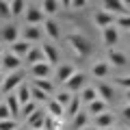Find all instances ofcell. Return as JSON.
Masks as SVG:
<instances>
[{"label": "cell", "instance_id": "42", "mask_svg": "<svg viewBox=\"0 0 130 130\" xmlns=\"http://www.w3.org/2000/svg\"><path fill=\"white\" fill-rule=\"evenodd\" d=\"M121 115H124L126 121H130V104H126V106L121 108Z\"/></svg>", "mask_w": 130, "mask_h": 130}, {"label": "cell", "instance_id": "43", "mask_svg": "<svg viewBox=\"0 0 130 130\" xmlns=\"http://www.w3.org/2000/svg\"><path fill=\"white\" fill-rule=\"evenodd\" d=\"M126 100H128V104H130V91H126Z\"/></svg>", "mask_w": 130, "mask_h": 130}, {"label": "cell", "instance_id": "25", "mask_svg": "<svg viewBox=\"0 0 130 130\" xmlns=\"http://www.w3.org/2000/svg\"><path fill=\"white\" fill-rule=\"evenodd\" d=\"M98 98H100V95H98V89H95V87H85L83 91H80V100H83L87 106H89L91 102H95Z\"/></svg>", "mask_w": 130, "mask_h": 130}, {"label": "cell", "instance_id": "22", "mask_svg": "<svg viewBox=\"0 0 130 130\" xmlns=\"http://www.w3.org/2000/svg\"><path fill=\"white\" fill-rule=\"evenodd\" d=\"M108 70H111V63H108V61H98V63H93L91 74L95 76V78H104V76L108 74Z\"/></svg>", "mask_w": 130, "mask_h": 130}, {"label": "cell", "instance_id": "30", "mask_svg": "<svg viewBox=\"0 0 130 130\" xmlns=\"http://www.w3.org/2000/svg\"><path fill=\"white\" fill-rule=\"evenodd\" d=\"M106 106H108V104L104 102V100H100V98H98L95 102L89 104V113H93V115L98 117V115H102V113H106Z\"/></svg>", "mask_w": 130, "mask_h": 130}, {"label": "cell", "instance_id": "3", "mask_svg": "<svg viewBox=\"0 0 130 130\" xmlns=\"http://www.w3.org/2000/svg\"><path fill=\"white\" fill-rule=\"evenodd\" d=\"M24 85V72L20 70V72H13V74H9V76H5V83H2V87H0V91L5 93V95H9L13 89H20Z\"/></svg>", "mask_w": 130, "mask_h": 130}, {"label": "cell", "instance_id": "5", "mask_svg": "<svg viewBox=\"0 0 130 130\" xmlns=\"http://www.w3.org/2000/svg\"><path fill=\"white\" fill-rule=\"evenodd\" d=\"M85 83H87V74L85 72H76L67 83H65V91L70 93H80L85 89Z\"/></svg>", "mask_w": 130, "mask_h": 130}, {"label": "cell", "instance_id": "44", "mask_svg": "<svg viewBox=\"0 0 130 130\" xmlns=\"http://www.w3.org/2000/svg\"><path fill=\"white\" fill-rule=\"evenodd\" d=\"M2 83H5V76H2V74H0V87H2Z\"/></svg>", "mask_w": 130, "mask_h": 130}, {"label": "cell", "instance_id": "14", "mask_svg": "<svg viewBox=\"0 0 130 130\" xmlns=\"http://www.w3.org/2000/svg\"><path fill=\"white\" fill-rule=\"evenodd\" d=\"M95 89H98V95H100V100H104L106 104H111V102H113L115 91H113L111 85H106V83H98V85H95Z\"/></svg>", "mask_w": 130, "mask_h": 130}, {"label": "cell", "instance_id": "18", "mask_svg": "<svg viewBox=\"0 0 130 130\" xmlns=\"http://www.w3.org/2000/svg\"><path fill=\"white\" fill-rule=\"evenodd\" d=\"M32 50V43L24 41V39H20V41H15L13 46H11V52H13L15 56H20V59H26V54Z\"/></svg>", "mask_w": 130, "mask_h": 130}, {"label": "cell", "instance_id": "15", "mask_svg": "<svg viewBox=\"0 0 130 130\" xmlns=\"http://www.w3.org/2000/svg\"><path fill=\"white\" fill-rule=\"evenodd\" d=\"M43 32H46L52 41H59V39H61V28H59V24H56L54 20H50V18H48L46 24H43Z\"/></svg>", "mask_w": 130, "mask_h": 130}, {"label": "cell", "instance_id": "1", "mask_svg": "<svg viewBox=\"0 0 130 130\" xmlns=\"http://www.w3.org/2000/svg\"><path fill=\"white\" fill-rule=\"evenodd\" d=\"M65 41L70 43V48L80 56V59L87 56V54H91V43H89V39L85 37V35H80V32H72V35H67Z\"/></svg>", "mask_w": 130, "mask_h": 130}, {"label": "cell", "instance_id": "8", "mask_svg": "<svg viewBox=\"0 0 130 130\" xmlns=\"http://www.w3.org/2000/svg\"><path fill=\"white\" fill-rule=\"evenodd\" d=\"M46 115H48V111L39 108L37 113H32V115L26 119V124H24V126H28L30 130H43V121H46Z\"/></svg>", "mask_w": 130, "mask_h": 130}, {"label": "cell", "instance_id": "27", "mask_svg": "<svg viewBox=\"0 0 130 130\" xmlns=\"http://www.w3.org/2000/svg\"><path fill=\"white\" fill-rule=\"evenodd\" d=\"M15 95H18V100H20V104H28V102H32V93H30V87L28 85H22V87L15 91Z\"/></svg>", "mask_w": 130, "mask_h": 130}, {"label": "cell", "instance_id": "40", "mask_svg": "<svg viewBox=\"0 0 130 130\" xmlns=\"http://www.w3.org/2000/svg\"><path fill=\"white\" fill-rule=\"evenodd\" d=\"M117 85L130 91V76H121V78H117Z\"/></svg>", "mask_w": 130, "mask_h": 130}, {"label": "cell", "instance_id": "28", "mask_svg": "<svg viewBox=\"0 0 130 130\" xmlns=\"http://www.w3.org/2000/svg\"><path fill=\"white\" fill-rule=\"evenodd\" d=\"M61 5H63V2H56V0H43L39 7H41V11H43L46 15H54L56 11L61 9Z\"/></svg>", "mask_w": 130, "mask_h": 130}, {"label": "cell", "instance_id": "10", "mask_svg": "<svg viewBox=\"0 0 130 130\" xmlns=\"http://www.w3.org/2000/svg\"><path fill=\"white\" fill-rule=\"evenodd\" d=\"M30 74H32V80H37V78H50L52 74V65L50 63H37V65H32L30 67Z\"/></svg>", "mask_w": 130, "mask_h": 130}, {"label": "cell", "instance_id": "11", "mask_svg": "<svg viewBox=\"0 0 130 130\" xmlns=\"http://www.w3.org/2000/svg\"><path fill=\"white\" fill-rule=\"evenodd\" d=\"M74 74H76V70H74V65H72V63H61L59 67H56V74L54 76H56L59 83H67Z\"/></svg>", "mask_w": 130, "mask_h": 130}, {"label": "cell", "instance_id": "47", "mask_svg": "<svg viewBox=\"0 0 130 130\" xmlns=\"http://www.w3.org/2000/svg\"><path fill=\"white\" fill-rule=\"evenodd\" d=\"M85 130H95V128H85Z\"/></svg>", "mask_w": 130, "mask_h": 130}, {"label": "cell", "instance_id": "26", "mask_svg": "<svg viewBox=\"0 0 130 130\" xmlns=\"http://www.w3.org/2000/svg\"><path fill=\"white\" fill-rule=\"evenodd\" d=\"M32 87H37V89H41L43 93H54V83H52L50 78H37V80H32Z\"/></svg>", "mask_w": 130, "mask_h": 130}, {"label": "cell", "instance_id": "21", "mask_svg": "<svg viewBox=\"0 0 130 130\" xmlns=\"http://www.w3.org/2000/svg\"><path fill=\"white\" fill-rule=\"evenodd\" d=\"M24 61H26L30 67H32V65H37V63H43V61H46V56H43V50H41V48H32V50L26 54V59H24Z\"/></svg>", "mask_w": 130, "mask_h": 130}, {"label": "cell", "instance_id": "46", "mask_svg": "<svg viewBox=\"0 0 130 130\" xmlns=\"http://www.w3.org/2000/svg\"><path fill=\"white\" fill-rule=\"evenodd\" d=\"M0 70H2V56H0Z\"/></svg>", "mask_w": 130, "mask_h": 130}, {"label": "cell", "instance_id": "24", "mask_svg": "<svg viewBox=\"0 0 130 130\" xmlns=\"http://www.w3.org/2000/svg\"><path fill=\"white\" fill-rule=\"evenodd\" d=\"M80 104H83L80 95H74V98H72V102H70V106L65 108V117H72V119H74V117L80 113Z\"/></svg>", "mask_w": 130, "mask_h": 130}, {"label": "cell", "instance_id": "37", "mask_svg": "<svg viewBox=\"0 0 130 130\" xmlns=\"http://www.w3.org/2000/svg\"><path fill=\"white\" fill-rule=\"evenodd\" d=\"M7 119H13V115H11L9 106L5 102H0V121H7Z\"/></svg>", "mask_w": 130, "mask_h": 130}, {"label": "cell", "instance_id": "32", "mask_svg": "<svg viewBox=\"0 0 130 130\" xmlns=\"http://www.w3.org/2000/svg\"><path fill=\"white\" fill-rule=\"evenodd\" d=\"M30 93H32V102H50V95H48V93H43L41 89H37V87H30Z\"/></svg>", "mask_w": 130, "mask_h": 130}, {"label": "cell", "instance_id": "4", "mask_svg": "<svg viewBox=\"0 0 130 130\" xmlns=\"http://www.w3.org/2000/svg\"><path fill=\"white\" fill-rule=\"evenodd\" d=\"M102 9L108 11V13H113V15H117V18L130 13L128 5H126V2H121V0H104V2H102Z\"/></svg>", "mask_w": 130, "mask_h": 130}, {"label": "cell", "instance_id": "20", "mask_svg": "<svg viewBox=\"0 0 130 130\" xmlns=\"http://www.w3.org/2000/svg\"><path fill=\"white\" fill-rule=\"evenodd\" d=\"M113 121H115L113 113H102V115H98V117H95V128H98V130L113 128Z\"/></svg>", "mask_w": 130, "mask_h": 130}, {"label": "cell", "instance_id": "23", "mask_svg": "<svg viewBox=\"0 0 130 130\" xmlns=\"http://www.w3.org/2000/svg\"><path fill=\"white\" fill-rule=\"evenodd\" d=\"M46 111H48V115L56 117V119H63V117H65V108L61 106L56 100H50V102L46 104Z\"/></svg>", "mask_w": 130, "mask_h": 130}, {"label": "cell", "instance_id": "7", "mask_svg": "<svg viewBox=\"0 0 130 130\" xmlns=\"http://www.w3.org/2000/svg\"><path fill=\"white\" fill-rule=\"evenodd\" d=\"M93 22H95V26H100V28L104 30V28L113 26V24L117 22V15H113V13H108V11L100 9V11L95 13V18H93Z\"/></svg>", "mask_w": 130, "mask_h": 130}, {"label": "cell", "instance_id": "36", "mask_svg": "<svg viewBox=\"0 0 130 130\" xmlns=\"http://www.w3.org/2000/svg\"><path fill=\"white\" fill-rule=\"evenodd\" d=\"M0 18H5V20L13 18V15H11V2H7V0H0Z\"/></svg>", "mask_w": 130, "mask_h": 130}, {"label": "cell", "instance_id": "50", "mask_svg": "<svg viewBox=\"0 0 130 130\" xmlns=\"http://www.w3.org/2000/svg\"><path fill=\"white\" fill-rule=\"evenodd\" d=\"M106 130H113V128H106Z\"/></svg>", "mask_w": 130, "mask_h": 130}, {"label": "cell", "instance_id": "31", "mask_svg": "<svg viewBox=\"0 0 130 130\" xmlns=\"http://www.w3.org/2000/svg\"><path fill=\"white\" fill-rule=\"evenodd\" d=\"M87 121H89V113H78V115L72 119V126L76 130H85L87 128Z\"/></svg>", "mask_w": 130, "mask_h": 130}, {"label": "cell", "instance_id": "17", "mask_svg": "<svg viewBox=\"0 0 130 130\" xmlns=\"http://www.w3.org/2000/svg\"><path fill=\"white\" fill-rule=\"evenodd\" d=\"M106 61L111 65H115V67H124L126 63H128V56L124 54V52H119V50H108V56H106Z\"/></svg>", "mask_w": 130, "mask_h": 130}, {"label": "cell", "instance_id": "33", "mask_svg": "<svg viewBox=\"0 0 130 130\" xmlns=\"http://www.w3.org/2000/svg\"><path fill=\"white\" fill-rule=\"evenodd\" d=\"M72 98H74V95H72L70 91H59V93L54 95V100H56L63 108H67V106H70V102H72Z\"/></svg>", "mask_w": 130, "mask_h": 130}, {"label": "cell", "instance_id": "13", "mask_svg": "<svg viewBox=\"0 0 130 130\" xmlns=\"http://www.w3.org/2000/svg\"><path fill=\"white\" fill-rule=\"evenodd\" d=\"M41 37H43V32H41L39 26H24V30H22V39L24 41L35 43V41H39Z\"/></svg>", "mask_w": 130, "mask_h": 130}, {"label": "cell", "instance_id": "39", "mask_svg": "<svg viewBox=\"0 0 130 130\" xmlns=\"http://www.w3.org/2000/svg\"><path fill=\"white\" fill-rule=\"evenodd\" d=\"M117 26H121V28H126V30L130 32V13L128 15H121V18H117Z\"/></svg>", "mask_w": 130, "mask_h": 130}, {"label": "cell", "instance_id": "9", "mask_svg": "<svg viewBox=\"0 0 130 130\" xmlns=\"http://www.w3.org/2000/svg\"><path fill=\"white\" fill-rule=\"evenodd\" d=\"M20 65H22V59H20V56H15L13 52H5V56H2V67H5L9 74L20 72Z\"/></svg>", "mask_w": 130, "mask_h": 130}, {"label": "cell", "instance_id": "6", "mask_svg": "<svg viewBox=\"0 0 130 130\" xmlns=\"http://www.w3.org/2000/svg\"><path fill=\"white\" fill-rule=\"evenodd\" d=\"M102 41L104 46L108 48V50H113V48L119 43V30H117V26H108L102 30Z\"/></svg>", "mask_w": 130, "mask_h": 130}, {"label": "cell", "instance_id": "12", "mask_svg": "<svg viewBox=\"0 0 130 130\" xmlns=\"http://www.w3.org/2000/svg\"><path fill=\"white\" fill-rule=\"evenodd\" d=\"M41 50H43V56H46V63H50V65H59L61 54H59V50H56L54 43H43Z\"/></svg>", "mask_w": 130, "mask_h": 130}, {"label": "cell", "instance_id": "29", "mask_svg": "<svg viewBox=\"0 0 130 130\" xmlns=\"http://www.w3.org/2000/svg\"><path fill=\"white\" fill-rule=\"evenodd\" d=\"M26 2L24 0H11V15L13 18H18V15H24L26 13Z\"/></svg>", "mask_w": 130, "mask_h": 130}, {"label": "cell", "instance_id": "35", "mask_svg": "<svg viewBox=\"0 0 130 130\" xmlns=\"http://www.w3.org/2000/svg\"><path fill=\"white\" fill-rule=\"evenodd\" d=\"M37 111H39L37 102H28V104H24V106H22V117H24V119H28L32 113H37Z\"/></svg>", "mask_w": 130, "mask_h": 130}, {"label": "cell", "instance_id": "34", "mask_svg": "<svg viewBox=\"0 0 130 130\" xmlns=\"http://www.w3.org/2000/svg\"><path fill=\"white\" fill-rule=\"evenodd\" d=\"M59 126H61V119H56V117H52V115H46L43 130H59Z\"/></svg>", "mask_w": 130, "mask_h": 130}, {"label": "cell", "instance_id": "16", "mask_svg": "<svg viewBox=\"0 0 130 130\" xmlns=\"http://www.w3.org/2000/svg\"><path fill=\"white\" fill-rule=\"evenodd\" d=\"M2 39H5L7 43H11L13 46L15 41H20V30L15 24H7L5 28H2Z\"/></svg>", "mask_w": 130, "mask_h": 130}, {"label": "cell", "instance_id": "2", "mask_svg": "<svg viewBox=\"0 0 130 130\" xmlns=\"http://www.w3.org/2000/svg\"><path fill=\"white\" fill-rule=\"evenodd\" d=\"M24 18H26V26H39V24H46V20H48L39 5H28Z\"/></svg>", "mask_w": 130, "mask_h": 130}, {"label": "cell", "instance_id": "19", "mask_svg": "<svg viewBox=\"0 0 130 130\" xmlns=\"http://www.w3.org/2000/svg\"><path fill=\"white\" fill-rule=\"evenodd\" d=\"M5 104L9 106V111H11V115H13V117H20V115H22V104H20V100H18L15 93H9V95H7Z\"/></svg>", "mask_w": 130, "mask_h": 130}, {"label": "cell", "instance_id": "45", "mask_svg": "<svg viewBox=\"0 0 130 130\" xmlns=\"http://www.w3.org/2000/svg\"><path fill=\"white\" fill-rule=\"evenodd\" d=\"M0 56H5V50H2V46H0Z\"/></svg>", "mask_w": 130, "mask_h": 130}, {"label": "cell", "instance_id": "41", "mask_svg": "<svg viewBox=\"0 0 130 130\" xmlns=\"http://www.w3.org/2000/svg\"><path fill=\"white\" fill-rule=\"evenodd\" d=\"M72 7L74 9H83V7H87V0H72Z\"/></svg>", "mask_w": 130, "mask_h": 130}, {"label": "cell", "instance_id": "48", "mask_svg": "<svg viewBox=\"0 0 130 130\" xmlns=\"http://www.w3.org/2000/svg\"><path fill=\"white\" fill-rule=\"evenodd\" d=\"M128 43H130V32H128Z\"/></svg>", "mask_w": 130, "mask_h": 130}, {"label": "cell", "instance_id": "38", "mask_svg": "<svg viewBox=\"0 0 130 130\" xmlns=\"http://www.w3.org/2000/svg\"><path fill=\"white\" fill-rule=\"evenodd\" d=\"M18 121L15 119H7V121H0V130H18Z\"/></svg>", "mask_w": 130, "mask_h": 130}, {"label": "cell", "instance_id": "49", "mask_svg": "<svg viewBox=\"0 0 130 130\" xmlns=\"http://www.w3.org/2000/svg\"><path fill=\"white\" fill-rule=\"evenodd\" d=\"M18 130H26V128H18Z\"/></svg>", "mask_w": 130, "mask_h": 130}]
</instances>
